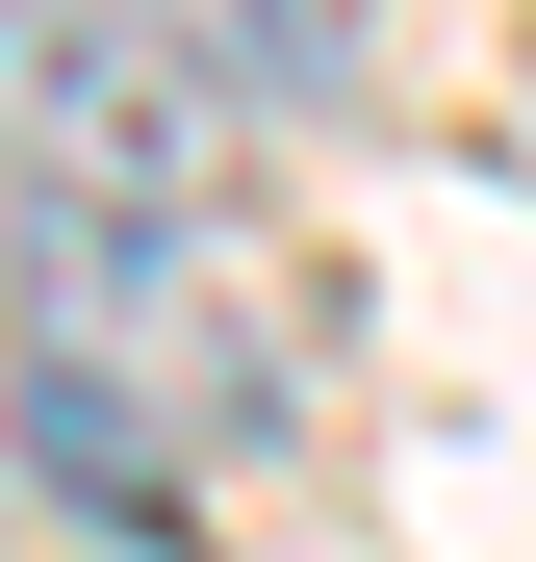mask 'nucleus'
<instances>
[{
	"instance_id": "1",
	"label": "nucleus",
	"mask_w": 536,
	"mask_h": 562,
	"mask_svg": "<svg viewBox=\"0 0 536 562\" xmlns=\"http://www.w3.org/2000/svg\"><path fill=\"white\" fill-rule=\"evenodd\" d=\"M0 333H26V460H52L77 512H128V537H179L205 486H255V460L307 435V358H282V307L230 281V231L26 205Z\"/></svg>"
},
{
	"instance_id": "2",
	"label": "nucleus",
	"mask_w": 536,
	"mask_h": 562,
	"mask_svg": "<svg viewBox=\"0 0 536 562\" xmlns=\"http://www.w3.org/2000/svg\"><path fill=\"white\" fill-rule=\"evenodd\" d=\"M230 77L153 0H0V179L26 205H128V231H230Z\"/></svg>"
},
{
	"instance_id": "3",
	"label": "nucleus",
	"mask_w": 536,
	"mask_h": 562,
	"mask_svg": "<svg viewBox=\"0 0 536 562\" xmlns=\"http://www.w3.org/2000/svg\"><path fill=\"white\" fill-rule=\"evenodd\" d=\"M230 26V77H332V0H205Z\"/></svg>"
}]
</instances>
